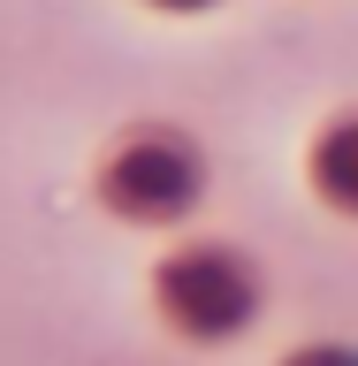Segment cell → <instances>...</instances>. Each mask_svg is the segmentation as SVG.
I'll return each mask as SVG.
<instances>
[{
  "instance_id": "obj_1",
  "label": "cell",
  "mask_w": 358,
  "mask_h": 366,
  "mask_svg": "<svg viewBox=\"0 0 358 366\" xmlns=\"http://www.w3.org/2000/svg\"><path fill=\"white\" fill-rule=\"evenodd\" d=\"M160 305L176 328L191 336H229V328H244L252 313V274L229 259V252H176L168 267H160Z\"/></svg>"
},
{
  "instance_id": "obj_2",
  "label": "cell",
  "mask_w": 358,
  "mask_h": 366,
  "mask_svg": "<svg viewBox=\"0 0 358 366\" xmlns=\"http://www.w3.org/2000/svg\"><path fill=\"white\" fill-rule=\"evenodd\" d=\"M191 183H199V168H191V153H183L176 137H137L130 153L107 160V199L122 214H145V222L191 206Z\"/></svg>"
},
{
  "instance_id": "obj_3",
  "label": "cell",
  "mask_w": 358,
  "mask_h": 366,
  "mask_svg": "<svg viewBox=\"0 0 358 366\" xmlns=\"http://www.w3.org/2000/svg\"><path fill=\"white\" fill-rule=\"evenodd\" d=\"M320 191L343 206H358V122H343V130L320 137Z\"/></svg>"
},
{
  "instance_id": "obj_4",
  "label": "cell",
  "mask_w": 358,
  "mask_h": 366,
  "mask_svg": "<svg viewBox=\"0 0 358 366\" xmlns=\"http://www.w3.org/2000/svg\"><path fill=\"white\" fill-rule=\"evenodd\" d=\"M290 366H358L351 351H305V359H290Z\"/></svg>"
}]
</instances>
